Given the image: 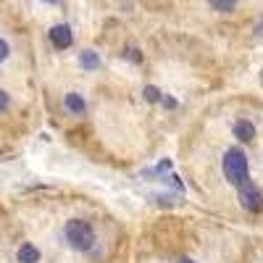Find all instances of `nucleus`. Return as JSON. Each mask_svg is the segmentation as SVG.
I'll return each instance as SVG.
<instances>
[{
  "label": "nucleus",
  "instance_id": "f257e3e1",
  "mask_svg": "<svg viewBox=\"0 0 263 263\" xmlns=\"http://www.w3.org/2000/svg\"><path fill=\"white\" fill-rule=\"evenodd\" d=\"M63 239L66 245L77 253H90L98 242V234H95V227L84 218H69L63 224Z\"/></svg>",
  "mask_w": 263,
  "mask_h": 263
},
{
  "label": "nucleus",
  "instance_id": "f03ea898",
  "mask_svg": "<svg viewBox=\"0 0 263 263\" xmlns=\"http://www.w3.org/2000/svg\"><path fill=\"white\" fill-rule=\"evenodd\" d=\"M221 171H224V179L232 184V187H242L250 182V161L245 156L242 147H229L221 158Z\"/></svg>",
  "mask_w": 263,
  "mask_h": 263
},
{
  "label": "nucleus",
  "instance_id": "7ed1b4c3",
  "mask_svg": "<svg viewBox=\"0 0 263 263\" xmlns=\"http://www.w3.org/2000/svg\"><path fill=\"white\" fill-rule=\"evenodd\" d=\"M237 200L248 213H263V192L258 190V184L253 179L237 190Z\"/></svg>",
  "mask_w": 263,
  "mask_h": 263
},
{
  "label": "nucleus",
  "instance_id": "20e7f679",
  "mask_svg": "<svg viewBox=\"0 0 263 263\" xmlns=\"http://www.w3.org/2000/svg\"><path fill=\"white\" fill-rule=\"evenodd\" d=\"M48 40L55 50H69L74 45V32H71L69 24H55V27L48 29Z\"/></svg>",
  "mask_w": 263,
  "mask_h": 263
},
{
  "label": "nucleus",
  "instance_id": "39448f33",
  "mask_svg": "<svg viewBox=\"0 0 263 263\" xmlns=\"http://www.w3.org/2000/svg\"><path fill=\"white\" fill-rule=\"evenodd\" d=\"M63 108L69 116H84L87 114V100L82 92H66L63 95Z\"/></svg>",
  "mask_w": 263,
  "mask_h": 263
},
{
  "label": "nucleus",
  "instance_id": "423d86ee",
  "mask_svg": "<svg viewBox=\"0 0 263 263\" xmlns=\"http://www.w3.org/2000/svg\"><path fill=\"white\" fill-rule=\"evenodd\" d=\"M232 135L237 137V142L248 145V142H253V140H255V124H253V121H248V119H237V121H234V126H232Z\"/></svg>",
  "mask_w": 263,
  "mask_h": 263
},
{
  "label": "nucleus",
  "instance_id": "0eeeda50",
  "mask_svg": "<svg viewBox=\"0 0 263 263\" xmlns=\"http://www.w3.org/2000/svg\"><path fill=\"white\" fill-rule=\"evenodd\" d=\"M40 258H42V253H40V248L34 242H21L18 250H16V260L18 263H40Z\"/></svg>",
  "mask_w": 263,
  "mask_h": 263
},
{
  "label": "nucleus",
  "instance_id": "6e6552de",
  "mask_svg": "<svg viewBox=\"0 0 263 263\" xmlns=\"http://www.w3.org/2000/svg\"><path fill=\"white\" fill-rule=\"evenodd\" d=\"M79 66H82L84 71H98L100 66H103V61H100V55L95 50H82L79 53Z\"/></svg>",
  "mask_w": 263,
  "mask_h": 263
},
{
  "label": "nucleus",
  "instance_id": "1a4fd4ad",
  "mask_svg": "<svg viewBox=\"0 0 263 263\" xmlns=\"http://www.w3.org/2000/svg\"><path fill=\"white\" fill-rule=\"evenodd\" d=\"M213 11H221V13H229L237 8V0H208Z\"/></svg>",
  "mask_w": 263,
  "mask_h": 263
},
{
  "label": "nucleus",
  "instance_id": "9d476101",
  "mask_svg": "<svg viewBox=\"0 0 263 263\" xmlns=\"http://www.w3.org/2000/svg\"><path fill=\"white\" fill-rule=\"evenodd\" d=\"M142 95H145V100H147V103H161V100H163V92L158 90V87H153V84H147V87H145Z\"/></svg>",
  "mask_w": 263,
  "mask_h": 263
},
{
  "label": "nucleus",
  "instance_id": "9b49d317",
  "mask_svg": "<svg viewBox=\"0 0 263 263\" xmlns=\"http://www.w3.org/2000/svg\"><path fill=\"white\" fill-rule=\"evenodd\" d=\"M8 108H11V95H8V90L0 87V114H6Z\"/></svg>",
  "mask_w": 263,
  "mask_h": 263
},
{
  "label": "nucleus",
  "instance_id": "f8f14e48",
  "mask_svg": "<svg viewBox=\"0 0 263 263\" xmlns=\"http://www.w3.org/2000/svg\"><path fill=\"white\" fill-rule=\"evenodd\" d=\"M8 55H11V45H8V40L0 37V63H6Z\"/></svg>",
  "mask_w": 263,
  "mask_h": 263
},
{
  "label": "nucleus",
  "instance_id": "ddd939ff",
  "mask_svg": "<svg viewBox=\"0 0 263 263\" xmlns=\"http://www.w3.org/2000/svg\"><path fill=\"white\" fill-rule=\"evenodd\" d=\"M126 58L135 61V63H142V53H140L137 48H126Z\"/></svg>",
  "mask_w": 263,
  "mask_h": 263
},
{
  "label": "nucleus",
  "instance_id": "4468645a",
  "mask_svg": "<svg viewBox=\"0 0 263 263\" xmlns=\"http://www.w3.org/2000/svg\"><path fill=\"white\" fill-rule=\"evenodd\" d=\"M166 108H168V111H174V108H177L179 103H177V98H171V95H163V100H161Z\"/></svg>",
  "mask_w": 263,
  "mask_h": 263
},
{
  "label": "nucleus",
  "instance_id": "2eb2a0df",
  "mask_svg": "<svg viewBox=\"0 0 263 263\" xmlns=\"http://www.w3.org/2000/svg\"><path fill=\"white\" fill-rule=\"evenodd\" d=\"M168 182H171V187H177L179 192H184V184L179 182V177H177V174H171V177H168Z\"/></svg>",
  "mask_w": 263,
  "mask_h": 263
},
{
  "label": "nucleus",
  "instance_id": "dca6fc26",
  "mask_svg": "<svg viewBox=\"0 0 263 263\" xmlns=\"http://www.w3.org/2000/svg\"><path fill=\"white\" fill-rule=\"evenodd\" d=\"M168 168H171V161H161L156 171H168Z\"/></svg>",
  "mask_w": 263,
  "mask_h": 263
},
{
  "label": "nucleus",
  "instance_id": "f3484780",
  "mask_svg": "<svg viewBox=\"0 0 263 263\" xmlns=\"http://www.w3.org/2000/svg\"><path fill=\"white\" fill-rule=\"evenodd\" d=\"M42 3H48V6H58L61 0H42Z\"/></svg>",
  "mask_w": 263,
  "mask_h": 263
},
{
  "label": "nucleus",
  "instance_id": "a211bd4d",
  "mask_svg": "<svg viewBox=\"0 0 263 263\" xmlns=\"http://www.w3.org/2000/svg\"><path fill=\"white\" fill-rule=\"evenodd\" d=\"M177 263H195V260H192V258H179Z\"/></svg>",
  "mask_w": 263,
  "mask_h": 263
},
{
  "label": "nucleus",
  "instance_id": "6ab92c4d",
  "mask_svg": "<svg viewBox=\"0 0 263 263\" xmlns=\"http://www.w3.org/2000/svg\"><path fill=\"white\" fill-rule=\"evenodd\" d=\"M260 77H263V71H260Z\"/></svg>",
  "mask_w": 263,
  "mask_h": 263
}]
</instances>
